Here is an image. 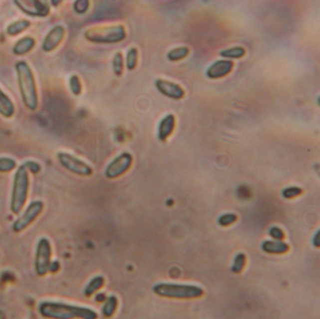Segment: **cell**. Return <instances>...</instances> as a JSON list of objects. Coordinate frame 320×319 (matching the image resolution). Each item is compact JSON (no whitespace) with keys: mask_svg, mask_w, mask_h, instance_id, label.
I'll return each instance as SVG.
<instances>
[{"mask_svg":"<svg viewBox=\"0 0 320 319\" xmlns=\"http://www.w3.org/2000/svg\"><path fill=\"white\" fill-rule=\"evenodd\" d=\"M246 256L244 253H239L233 260L231 271L233 274H241L246 267Z\"/></svg>","mask_w":320,"mask_h":319,"instance_id":"obj_23","label":"cell"},{"mask_svg":"<svg viewBox=\"0 0 320 319\" xmlns=\"http://www.w3.org/2000/svg\"><path fill=\"white\" fill-rule=\"evenodd\" d=\"M43 208H44V204L41 201H36L31 202L22 215H20L17 218V220L13 223L12 230L16 233H19L27 229L41 214Z\"/></svg>","mask_w":320,"mask_h":319,"instance_id":"obj_7","label":"cell"},{"mask_svg":"<svg viewBox=\"0 0 320 319\" xmlns=\"http://www.w3.org/2000/svg\"><path fill=\"white\" fill-rule=\"evenodd\" d=\"M17 6L26 14L32 16H46L49 13V6L41 1H15Z\"/></svg>","mask_w":320,"mask_h":319,"instance_id":"obj_12","label":"cell"},{"mask_svg":"<svg viewBox=\"0 0 320 319\" xmlns=\"http://www.w3.org/2000/svg\"><path fill=\"white\" fill-rule=\"evenodd\" d=\"M24 167L32 173H37L40 171V165L35 161H27L24 164Z\"/></svg>","mask_w":320,"mask_h":319,"instance_id":"obj_32","label":"cell"},{"mask_svg":"<svg viewBox=\"0 0 320 319\" xmlns=\"http://www.w3.org/2000/svg\"><path fill=\"white\" fill-rule=\"evenodd\" d=\"M104 283V277L101 275H97V276H95L94 278H92L84 289V291H83L84 296L88 298L93 296L96 292L103 288Z\"/></svg>","mask_w":320,"mask_h":319,"instance_id":"obj_16","label":"cell"},{"mask_svg":"<svg viewBox=\"0 0 320 319\" xmlns=\"http://www.w3.org/2000/svg\"><path fill=\"white\" fill-rule=\"evenodd\" d=\"M153 291L159 297L174 300H195L204 295V290L199 286L174 283H159L154 286Z\"/></svg>","mask_w":320,"mask_h":319,"instance_id":"obj_3","label":"cell"},{"mask_svg":"<svg viewBox=\"0 0 320 319\" xmlns=\"http://www.w3.org/2000/svg\"><path fill=\"white\" fill-rule=\"evenodd\" d=\"M237 220H238V216L235 214H231H231H224V215H220L217 219V223L221 227L226 228V227H230Z\"/></svg>","mask_w":320,"mask_h":319,"instance_id":"obj_26","label":"cell"},{"mask_svg":"<svg viewBox=\"0 0 320 319\" xmlns=\"http://www.w3.org/2000/svg\"><path fill=\"white\" fill-rule=\"evenodd\" d=\"M132 162L133 157L129 153H122L119 156H116L106 168V177L108 179H115L124 175L130 169Z\"/></svg>","mask_w":320,"mask_h":319,"instance_id":"obj_9","label":"cell"},{"mask_svg":"<svg viewBox=\"0 0 320 319\" xmlns=\"http://www.w3.org/2000/svg\"><path fill=\"white\" fill-rule=\"evenodd\" d=\"M16 162L9 157H0V172H8L14 170Z\"/></svg>","mask_w":320,"mask_h":319,"instance_id":"obj_28","label":"cell"},{"mask_svg":"<svg viewBox=\"0 0 320 319\" xmlns=\"http://www.w3.org/2000/svg\"><path fill=\"white\" fill-rule=\"evenodd\" d=\"M314 169H315V171H316V172L318 173V175L320 177V163L315 164Z\"/></svg>","mask_w":320,"mask_h":319,"instance_id":"obj_35","label":"cell"},{"mask_svg":"<svg viewBox=\"0 0 320 319\" xmlns=\"http://www.w3.org/2000/svg\"><path fill=\"white\" fill-rule=\"evenodd\" d=\"M30 25V22L26 20H19L17 22H12L8 27H7V33L11 36L18 35L22 33L23 30L26 29Z\"/></svg>","mask_w":320,"mask_h":319,"instance_id":"obj_22","label":"cell"},{"mask_svg":"<svg viewBox=\"0 0 320 319\" xmlns=\"http://www.w3.org/2000/svg\"><path fill=\"white\" fill-rule=\"evenodd\" d=\"M35 45V40L30 37H22L13 47V52L15 54L22 55L26 52H30Z\"/></svg>","mask_w":320,"mask_h":319,"instance_id":"obj_17","label":"cell"},{"mask_svg":"<svg viewBox=\"0 0 320 319\" xmlns=\"http://www.w3.org/2000/svg\"><path fill=\"white\" fill-rule=\"evenodd\" d=\"M89 4V1L87 0H78V1H75L73 8L77 13L82 14L88 10Z\"/></svg>","mask_w":320,"mask_h":319,"instance_id":"obj_30","label":"cell"},{"mask_svg":"<svg viewBox=\"0 0 320 319\" xmlns=\"http://www.w3.org/2000/svg\"><path fill=\"white\" fill-rule=\"evenodd\" d=\"M57 158L60 164L68 171L80 175V176H90L93 174V169L88 164L83 162L81 159L70 154L61 152L58 153Z\"/></svg>","mask_w":320,"mask_h":319,"instance_id":"obj_8","label":"cell"},{"mask_svg":"<svg viewBox=\"0 0 320 319\" xmlns=\"http://www.w3.org/2000/svg\"><path fill=\"white\" fill-rule=\"evenodd\" d=\"M303 192H304V190L299 186H289L282 191V196L287 200H291V199H294V198H297L299 196H301Z\"/></svg>","mask_w":320,"mask_h":319,"instance_id":"obj_27","label":"cell"},{"mask_svg":"<svg viewBox=\"0 0 320 319\" xmlns=\"http://www.w3.org/2000/svg\"><path fill=\"white\" fill-rule=\"evenodd\" d=\"M261 249L263 252L270 255H283L290 251V245L283 241H264L261 245Z\"/></svg>","mask_w":320,"mask_h":319,"instance_id":"obj_15","label":"cell"},{"mask_svg":"<svg viewBox=\"0 0 320 319\" xmlns=\"http://www.w3.org/2000/svg\"><path fill=\"white\" fill-rule=\"evenodd\" d=\"M39 314L49 319H97V312L88 307L58 302H44L38 307Z\"/></svg>","mask_w":320,"mask_h":319,"instance_id":"obj_1","label":"cell"},{"mask_svg":"<svg viewBox=\"0 0 320 319\" xmlns=\"http://www.w3.org/2000/svg\"><path fill=\"white\" fill-rule=\"evenodd\" d=\"M60 265L59 263L57 261H54V262H52L51 263V266H50V271L49 272H52V273H56L58 270H59Z\"/></svg>","mask_w":320,"mask_h":319,"instance_id":"obj_34","label":"cell"},{"mask_svg":"<svg viewBox=\"0 0 320 319\" xmlns=\"http://www.w3.org/2000/svg\"><path fill=\"white\" fill-rule=\"evenodd\" d=\"M29 190V175L28 171L22 165L15 172L11 198L10 210L14 215H19L27 201Z\"/></svg>","mask_w":320,"mask_h":319,"instance_id":"obj_4","label":"cell"},{"mask_svg":"<svg viewBox=\"0 0 320 319\" xmlns=\"http://www.w3.org/2000/svg\"><path fill=\"white\" fill-rule=\"evenodd\" d=\"M65 35V29L61 25H56L50 32L47 34V36L43 40L42 43V49L45 52H51L57 48V46L61 43V41L64 38Z\"/></svg>","mask_w":320,"mask_h":319,"instance_id":"obj_13","label":"cell"},{"mask_svg":"<svg viewBox=\"0 0 320 319\" xmlns=\"http://www.w3.org/2000/svg\"><path fill=\"white\" fill-rule=\"evenodd\" d=\"M313 245L316 248H320V229L314 235Z\"/></svg>","mask_w":320,"mask_h":319,"instance_id":"obj_33","label":"cell"},{"mask_svg":"<svg viewBox=\"0 0 320 319\" xmlns=\"http://www.w3.org/2000/svg\"><path fill=\"white\" fill-rule=\"evenodd\" d=\"M118 306V300L113 295H111L105 300L104 305L102 306V315L105 318H112L115 314Z\"/></svg>","mask_w":320,"mask_h":319,"instance_id":"obj_19","label":"cell"},{"mask_svg":"<svg viewBox=\"0 0 320 319\" xmlns=\"http://www.w3.org/2000/svg\"><path fill=\"white\" fill-rule=\"evenodd\" d=\"M246 49L241 46H236L232 47L230 49H226L220 52V56L225 57V58H231V59H239L242 58L246 55Z\"/></svg>","mask_w":320,"mask_h":319,"instance_id":"obj_20","label":"cell"},{"mask_svg":"<svg viewBox=\"0 0 320 319\" xmlns=\"http://www.w3.org/2000/svg\"><path fill=\"white\" fill-rule=\"evenodd\" d=\"M52 263V245L47 238H41L37 242L34 267L38 276H44L50 271Z\"/></svg>","mask_w":320,"mask_h":319,"instance_id":"obj_6","label":"cell"},{"mask_svg":"<svg viewBox=\"0 0 320 319\" xmlns=\"http://www.w3.org/2000/svg\"><path fill=\"white\" fill-rule=\"evenodd\" d=\"M155 85L158 92H160L165 97H170L171 99L178 100L185 97V90L183 89V87L178 83L166 81L163 79H157L155 82Z\"/></svg>","mask_w":320,"mask_h":319,"instance_id":"obj_10","label":"cell"},{"mask_svg":"<svg viewBox=\"0 0 320 319\" xmlns=\"http://www.w3.org/2000/svg\"><path fill=\"white\" fill-rule=\"evenodd\" d=\"M269 235L275 241H284L285 239V232L279 227H272L269 230Z\"/></svg>","mask_w":320,"mask_h":319,"instance_id":"obj_31","label":"cell"},{"mask_svg":"<svg viewBox=\"0 0 320 319\" xmlns=\"http://www.w3.org/2000/svg\"><path fill=\"white\" fill-rule=\"evenodd\" d=\"M138 64V50L132 47L127 53V68L128 70H134Z\"/></svg>","mask_w":320,"mask_h":319,"instance_id":"obj_25","label":"cell"},{"mask_svg":"<svg viewBox=\"0 0 320 319\" xmlns=\"http://www.w3.org/2000/svg\"><path fill=\"white\" fill-rule=\"evenodd\" d=\"M112 68L113 72L116 76H121L123 74L124 70V59H123V53L121 52H116L112 59Z\"/></svg>","mask_w":320,"mask_h":319,"instance_id":"obj_24","label":"cell"},{"mask_svg":"<svg viewBox=\"0 0 320 319\" xmlns=\"http://www.w3.org/2000/svg\"><path fill=\"white\" fill-rule=\"evenodd\" d=\"M318 102H319V105L320 106V97H319V99H318Z\"/></svg>","mask_w":320,"mask_h":319,"instance_id":"obj_36","label":"cell"},{"mask_svg":"<svg viewBox=\"0 0 320 319\" xmlns=\"http://www.w3.org/2000/svg\"><path fill=\"white\" fill-rule=\"evenodd\" d=\"M69 86L72 94L75 96H79L82 93V82L80 78L77 75H72L69 79Z\"/></svg>","mask_w":320,"mask_h":319,"instance_id":"obj_29","label":"cell"},{"mask_svg":"<svg viewBox=\"0 0 320 319\" xmlns=\"http://www.w3.org/2000/svg\"><path fill=\"white\" fill-rule=\"evenodd\" d=\"M0 113L5 117H10L14 113V106L7 95L0 89Z\"/></svg>","mask_w":320,"mask_h":319,"instance_id":"obj_18","label":"cell"},{"mask_svg":"<svg viewBox=\"0 0 320 319\" xmlns=\"http://www.w3.org/2000/svg\"><path fill=\"white\" fill-rule=\"evenodd\" d=\"M84 37L94 43L102 44H112L118 43L124 40L127 37V32L125 26L119 25H110V26H96L85 31Z\"/></svg>","mask_w":320,"mask_h":319,"instance_id":"obj_5","label":"cell"},{"mask_svg":"<svg viewBox=\"0 0 320 319\" xmlns=\"http://www.w3.org/2000/svg\"><path fill=\"white\" fill-rule=\"evenodd\" d=\"M234 63L229 59L217 60L208 67L206 75L209 79H220L225 76L230 74L233 69Z\"/></svg>","mask_w":320,"mask_h":319,"instance_id":"obj_11","label":"cell"},{"mask_svg":"<svg viewBox=\"0 0 320 319\" xmlns=\"http://www.w3.org/2000/svg\"><path fill=\"white\" fill-rule=\"evenodd\" d=\"M189 52H190L189 48L186 46H183V47H178V48L171 50L170 52H168L167 57L171 62H176V61L185 59L186 56L189 54Z\"/></svg>","mask_w":320,"mask_h":319,"instance_id":"obj_21","label":"cell"},{"mask_svg":"<svg viewBox=\"0 0 320 319\" xmlns=\"http://www.w3.org/2000/svg\"><path fill=\"white\" fill-rule=\"evenodd\" d=\"M15 68L17 71L18 83L22 101L29 110L34 111L37 107V93L33 72L27 63L24 61H19L16 64Z\"/></svg>","mask_w":320,"mask_h":319,"instance_id":"obj_2","label":"cell"},{"mask_svg":"<svg viewBox=\"0 0 320 319\" xmlns=\"http://www.w3.org/2000/svg\"><path fill=\"white\" fill-rule=\"evenodd\" d=\"M175 127V116L170 113L162 118L158 126L157 138L160 141H166L171 136Z\"/></svg>","mask_w":320,"mask_h":319,"instance_id":"obj_14","label":"cell"}]
</instances>
